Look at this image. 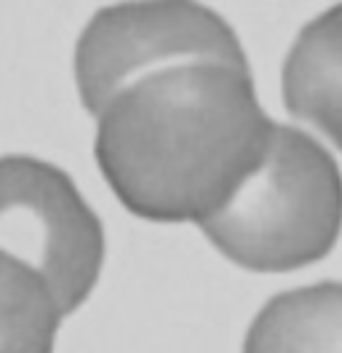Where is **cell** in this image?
Listing matches in <instances>:
<instances>
[{"mask_svg":"<svg viewBox=\"0 0 342 353\" xmlns=\"http://www.w3.org/2000/svg\"><path fill=\"white\" fill-rule=\"evenodd\" d=\"M222 59L249 65L233 27L198 0H126L99 8L75 46V83L91 115L150 70Z\"/></svg>","mask_w":342,"mask_h":353,"instance_id":"obj_3","label":"cell"},{"mask_svg":"<svg viewBox=\"0 0 342 353\" xmlns=\"http://www.w3.org/2000/svg\"><path fill=\"white\" fill-rule=\"evenodd\" d=\"M0 249L43 273L70 316L99 281L105 230L59 166L6 155L0 158Z\"/></svg>","mask_w":342,"mask_h":353,"instance_id":"obj_4","label":"cell"},{"mask_svg":"<svg viewBox=\"0 0 342 353\" xmlns=\"http://www.w3.org/2000/svg\"><path fill=\"white\" fill-rule=\"evenodd\" d=\"M94 118L99 172L148 222L206 220L262 163L276 129L249 65L222 59L150 70Z\"/></svg>","mask_w":342,"mask_h":353,"instance_id":"obj_1","label":"cell"},{"mask_svg":"<svg viewBox=\"0 0 342 353\" xmlns=\"http://www.w3.org/2000/svg\"><path fill=\"white\" fill-rule=\"evenodd\" d=\"M246 351H342V284L323 281L273 297L246 332Z\"/></svg>","mask_w":342,"mask_h":353,"instance_id":"obj_6","label":"cell"},{"mask_svg":"<svg viewBox=\"0 0 342 353\" xmlns=\"http://www.w3.org/2000/svg\"><path fill=\"white\" fill-rule=\"evenodd\" d=\"M64 316L62 303L43 273L0 249V351H51Z\"/></svg>","mask_w":342,"mask_h":353,"instance_id":"obj_7","label":"cell"},{"mask_svg":"<svg viewBox=\"0 0 342 353\" xmlns=\"http://www.w3.org/2000/svg\"><path fill=\"white\" fill-rule=\"evenodd\" d=\"M201 233L230 263L289 273L323 260L342 233V174L308 132L276 123L270 148Z\"/></svg>","mask_w":342,"mask_h":353,"instance_id":"obj_2","label":"cell"},{"mask_svg":"<svg viewBox=\"0 0 342 353\" xmlns=\"http://www.w3.org/2000/svg\"><path fill=\"white\" fill-rule=\"evenodd\" d=\"M283 105L342 150V3L299 30L281 70Z\"/></svg>","mask_w":342,"mask_h":353,"instance_id":"obj_5","label":"cell"}]
</instances>
